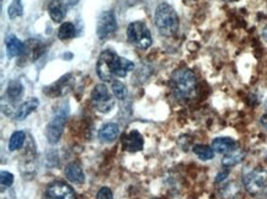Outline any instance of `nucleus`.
<instances>
[{"label":"nucleus","mask_w":267,"mask_h":199,"mask_svg":"<svg viewBox=\"0 0 267 199\" xmlns=\"http://www.w3.org/2000/svg\"><path fill=\"white\" fill-rule=\"evenodd\" d=\"M170 86L179 100H191L197 92L196 75L190 69H179L171 76Z\"/></svg>","instance_id":"nucleus-1"},{"label":"nucleus","mask_w":267,"mask_h":199,"mask_svg":"<svg viewBox=\"0 0 267 199\" xmlns=\"http://www.w3.org/2000/svg\"><path fill=\"white\" fill-rule=\"evenodd\" d=\"M155 26L163 36L171 37L179 30V16L175 9L166 2H161L157 6L154 14Z\"/></svg>","instance_id":"nucleus-2"},{"label":"nucleus","mask_w":267,"mask_h":199,"mask_svg":"<svg viewBox=\"0 0 267 199\" xmlns=\"http://www.w3.org/2000/svg\"><path fill=\"white\" fill-rule=\"evenodd\" d=\"M120 58L116 52L111 49L102 50L101 54L99 55L96 64V71L97 75L101 80L104 81H112L113 76H116V71H117L118 62Z\"/></svg>","instance_id":"nucleus-3"},{"label":"nucleus","mask_w":267,"mask_h":199,"mask_svg":"<svg viewBox=\"0 0 267 199\" xmlns=\"http://www.w3.org/2000/svg\"><path fill=\"white\" fill-rule=\"evenodd\" d=\"M127 37L128 41L139 49H147L152 46V34L147 25L142 21L129 23L127 28Z\"/></svg>","instance_id":"nucleus-4"},{"label":"nucleus","mask_w":267,"mask_h":199,"mask_svg":"<svg viewBox=\"0 0 267 199\" xmlns=\"http://www.w3.org/2000/svg\"><path fill=\"white\" fill-rule=\"evenodd\" d=\"M244 187L251 196L263 193L267 187V171L263 169H255L244 176Z\"/></svg>","instance_id":"nucleus-5"},{"label":"nucleus","mask_w":267,"mask_h":199,"mask_svg":"<svg viewBox=\"0 0 267 199\" xmlns=\"http://www.w3.org/2000/svg\"><path fill=\"white\" fill-rule=\"evenodd\" d=\"M116 28H117V21H116V16L113 11L111 10H106L100 14L99 18H97V25H96V33L99 38H107L112 33H115Z\"/></svg>","instance_id":"nucleus-6"},{"label":"nucleus","mask_w":267,"mask_h":199,"mask_svg":"<svg viewBox=\"0 0 267 199\" xmlns=\"http://www.w3.org/2000/svg\"><path fill=\"white\" fill-rule=\"evenodd\" d=\"M65 122H67V116L64 112H58L49 122L46 128V137L49 144H55L59 142L64 131Z\"/></svg>","instance_id":"nucleus-7"},{"label":"nucleus","mask_w":267,"mask_h":199,"mask_svg":"<svg viewBox=\"0 0 267 199\" xmlns=\"http://www.w3.org/2000/svg\"><path fill=\"white\" fill-rule=\"evenodd\" d=\"M44 197L46 199H75V192L65 182H54L48 186Z\"/></svg>","instance_id":"nucleus-8"},{"label":"nucleus","mask_w":267,"mask_h":199,"mask_svg":"<svg viewBox=\"0 0 267 199\" xmlns=\"http://www.w3.org/2000/svg\"><path fill=\"white\" fill-rule=\"evenodd\" d=\"M143 145H144V139H143V137L139 132L132 131L129 132L128 134L123 135V150L129 151V153H137V151H141L143 149Z\"/></svg>","instance_id":"nucleus-9"},{"label":"nucleus","mask_w":267,"mask_h":199,"mask_svg":"<svg viewBox=\"0 0 267 199\" xmlns=\"http://www.w3.org/2000/svg\"><path fill=\"white\" fill-rule=\"evenodd\" d=\"M91 100L94 101V103L101 112H105V111L107 112L108 111L105 103H112L111 102V97L110 94H108L106 85L104 84H99L94 87V90L91 91Z\"/></svg>","instance_id":"nucleus-10"},{"label":"nucleus","mask_w":267,"mask_h":199,"mask_svg":"<svg viewBox=\"0 0 267 199\" xmlns=\"http://www.w3.org/2000/svg\"><path fill=\"white\" fill-rule=\"evenodd\" d=\"M65 177L67 180L71 183H75V185H81L85 181V175H84L83 169L79 165L78 163H70L68 164L65 167Z\"/></svg>","instance_id":"nucleus-11"},{"label":"nucleus","mask_w":267,"mask_h":199,"mask_svg":"<svg viewBox=\"0 0 267 199\" xmlns=\"http://www.w3.org/2000/svg\"><path fill=\"white\" fill-rule=\"evenodd\" d=\"M49 16L54 22H62L67 15V9L62 0H52L48 5Z\"/></svg>","instance_id":"nucleus-12"},{"label":"nucleus","mask_w":267,"mask_h":199,"mask_svg":"<svg viewBox=\"0 0 267 199\" xmlns=\"http://www.w3.org/2000/svg\"><path fill=\"white\" fill-rule=\"evenodd\" d=\"M5 44H6L7 53L10 57H18L25 52V44L17 38L14 34H9L5 39Z\"/></svg>","instance_id":"nucleus-13"},{"label":"nucleus","mask_w":267,"mask_h":199,"mask_svg":"<svg viewBox=\"0 0 267 199\" xmlns=\"http://www.w3.org/2000/svg\"><path fill=\"white\" fill-rule=\"evenodd\" d=\"M118 135H120V127L116 123L105 124L99 132V138L104 143L113 142L115 139H117Z\"/></svg>","instance_id":"nucleus-14"},{"label":"nucleus","mask_w":267,"mask_h":199,"mask_svg":"<svg viewBox=\"0 0 267 199\" xmlns=\"http://www.w3.org/2000/svg\"><path fill=\"white\" fill-rule=\"evenodd\" d=\"M244 156L245 153L243 151V149H240V148H234V149L224 155V158L222 159V164H223V166L226 167H233L242 163V161L244 160Z\"/></svg>","instance_id":"nucleus-15"},{"label":"nucleus","mask_w":267,"mask_h":199,"mask_svg":"<svg viewBox=\"0 0 267 199\" xmlns=\"http://www.w3.org/2000/svg\"><path fill=\"white\" fill-rule=\"evenodd\" d=\"M38 105H39V101L38 99H35V97L25 101V102H23L22 105L18 107V110L16 112V119H18V121H23L26 117L30 116L31 113H32L33 111L38 107Z\"/></svg>","instance_id":"nucleus-16"},{"label":"nucleus","mask_w":267,"mask_h":199,"mask_svg":"<svg viewBox=\"0 0 267 199\" xmlns=\"http://www.w3.org/2000/svg\"><path fill=\"white\" fill-rule=\"evenodd\" d=\"M235 148V142L232 138H217L212 143V149L218 154H227Z\"/></svg>","instance_id":"nucleus-17"},{"label":"nucleus","mask_w":267,"mask_h":199,"mask_svg":"<svg viewBox=\"0 0 267 199\" xmlns=\"http://www.w3.org/2000/svg\"><path fill=\"white\" fill-rule=\"evenodd\" d=\"M76 30L75 26L71 22H63L60 25L59 30H58V38L62 39V41H67V39L73 38L75 36Z\"/></svg>","instance_id":"nucleus-18"},{"label":"nucleus","mask_w":267,"mask_h":199,"mask_svg":"<svg viewBox=\"0 0 267 199\" xmlns=\"http://www.w3.org/2000/svg\"><path fill=\"white\" fill-rule=\"evenodd\" d=\"M194 153L203 161L212 160L214 156V150L212 149V147H208V145H203V144L195 145Z\"/></svg>","instance_id":"nucleus-19"},{"label":"nucleus","mask_w":267,"mask_h":199,"mask_svg":"<svg viewBox=\"0 0 267 199\" xmlns=\"http://www.w3.org/2000/svg\"><path fill=\"white\" fill-rule=\"evenodd\" d=\"M25 139H26L25 132L17 131V132L12 133L11 138H10V142H9V150L15 151V150L20 149V148L23 145V143H25Z\"/></svg>","instance_id":"nucleus-20"},{"label":"nucleus","mask_w":267,"mask_h":199,"mask_svg":"<svg viewBox=\"0 0 267 199\" xmlns=\"http://www.w3.org/2000/svg\"><path fill=\"white\" fill-rule=\"evenodd\" d=\"M22 90H23V87H22V85H21L20 81H17V80L10 81L9 85H7V89H6L7 97H9L10 100H16L21 96V94H22Z\"/></svg>","instance_id":"nucleus-21"},{"label":"nucleus","mask_w":267,"mask_h":199,"mask_svg":"<svg viewBox=\"0 0 267 199\" xmlns=\"http://www.w3.org/2000/svg\"><path fill=\"white\" fill-rule=\"evenodd\" d=\"M132 69H134V64L131 60L126 59V58H120L117 71H116V76H118V78H125Z\"/></svg>","instance_id":"nucleus-22"},{"label":"nucleus","mask_w":267,"mask_h":199,"mask_svg":"<svg viewBox=\"0 0 267 199\" xmlns=\"http://www.w3.org/2000/svg\"><path fill=\"white\" fill-rule=\"evenodd\" d=\"M23 12V6L21 0H12L10 6L7 7V14H9L10 18H16L20 17Z\"/></svg>","instance_id":"nucleus-23"},{"label":"nucleus","mask_w":267,"mask_h":199,"mask_svg":"<svg viewBox=\"0 0 267 199\" xmlns=\"http://www.w3.org/2000/svg\"><path fill=\"white\" fill-rule=\"evenodd\" d=\"M112 92L120 100H125L127 97V87L121 81L112 83Z\"/></svg>","instance_id":"nucleus-24"},{"label":"nucleus","mask_w":267,"mask_h":199,"mask_svg":"<svg viewBox=\"0 0 267 199\" xmlns=\"http://www.w3.org/2000/svg\"><path fill=\"white\" fill-rule=\"evenodd\" d=\"M0 182H1L2 187H11V185L14 183V175L7 171H1V174H0Z\"/></svg>","instance_id":"nucleus-25"},{"label":"nucleus","mask_w":267,"mask_h":199,"mask_svg":"<svg viewBox=\"0 0 267 199\" xmlns=\"http://www.w3.org/2000/svg\"><path fill=\"white\" fill-rule=\"evenodd\" d=\"M97 199H113V195L108 187H102L101 190L97 192L96 196Z\"/></svg>","instance_id":"nucleus-26"},{"label":"nucleus","mask_w":267,"mask_h":199,"mask_svg":"<svg viewBox=\"0 0 267 199\" xmlns=\"http://www.w3.org/2000/svg\"><path fill=\"white\" fill-rule=\"evenodd\" d=\"M227 176H228V171H223L221 172V174H218V176L216 177V182L219 183L222 181H224V180L227 179Z\"/></svg>","instance_id":"nucleus-27"},{"label":"nucleus","mask_w":267,"mask_h":199,"mask_svg":"<svg viewBox=\"0 0 267 199\" xmlns=\"http://www.w3.org/2000/svg\"><path fill=\"white\" fill-rule=\"evenodd\" d=\"M260 123H261V126H263L264 128H265L267 131V115H264L263 117H261Z\"/></svg>","instance_id":"nucleus-28"},{"label":"nucleus","mask_w":267,"mask_h":199,"mask_svg":"<svg viewBox=\"0 0 267 199\" xmlns=\"http://www.w3.org/2000/svg\"><path fill=\"white\" fill-rule=\"evenodd\" d=\"M263 36H264V38H265V41L267 42V25H266V27L264 28V32H263Z\"/></svg>","instance_id":"nucleus-29"},{"label":"nucleus","mask_w":267,"mask_h":199,"mask_svg":"<svg viewBox=\"0 0 267 199\" xmlns=\"http://www.w3.org/2000/svg\"><path fill=\"white\" fill-rule=\"evenodd\" d=\"M76 1H78V0H69V4L74 5V4H76Z\"/></svg>","instance_id":"nucleus-30"},{"label":"nucleus","mask_w":267,"mask_h":199,"mask_svg":"<svg viewBox=\"0 0 267 199\" xmlns=\"http://www.w3.org/2000/svg\"><path fill=\"white\" fill-rule=\"evenodd\" d=\"M223 1H227V2H233V1H237V0H223Z\"/></svg>","instance_id":"nucleus-31"},{"label":"nucleus","mask_w":267,"mask_h":199,"mask_svg":"<svg viewBox=\"0 0 267 199\" xmlns=\"http://www.w3.org/2000/svg\"><path fill=\"white\" fill-rule=\"evenodd\" d=\"M266 160H267V156H266Z\"/></svg>","instance_id":"nucleus-32"}]
</instances>
